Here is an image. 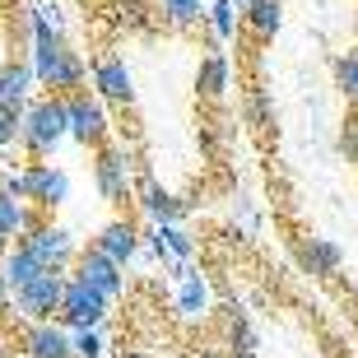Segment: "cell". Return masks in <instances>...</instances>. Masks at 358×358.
Wrapping results in <instances>:
<instances>
[{
	"label": "cell",
	"mask_w": 358,
	"mask_h": 358,
	"mask_svg": "<svg viewBox=\"0 0 358 358\" xmlns=\"http://www.w3.org/2000/svg\"><path fill=\"white\" fill-rule=\"evenodd\" d=\"M28 61H33L38 89H52V93H61V98L89 84V66H84V56L66 42V33L28 42Z\"/></svg>",
	"instance_id": "cell-1"
},
{
	"label": "cell",
	"mask_w": 358,
	"mask_h": 358,
	"mask_svg": "<svg viewBox=\"0 0 358 358\" xmlns=\"http://www.w3.org/2000/svg\"><path fill=\"white\" fill-rule=\"evenodd\" d=\"M70 135L66 121V98L52 93V98H28L24 103V131H19V145H24L28 159H52V149Z\"/></svg>",
	"instance_id": "cell-2"
},
{
	"label": "cell",
	"mask_w": 358,
	"mask_h": 358,
	"mask_svg": "<svg viewBox=\"0 0 358 358\" xmlns=\"http://www.w3.org/2000/svg\"><path fill=\"white\" fill-rule=\"evenodd\" d=\"M66 121H70V140H75V145H84V149L107 145V135H112L107 103L98 98V93H89V89L66 93Z\"/></svg>",
	"instance_id": "cell-3"
},
{
	"label": "cell",
	"mask_w": 358,
	"mask_h": 358,
	"mask_svg": "<svg viewBox=\"0 0 358 358\" xmlns=\"http://www.w3.org/2000/svg\"><path fill=\"white\" fill-rule=\"evenodd\" d=\"M107 312H112V298L107 293H98L93 284H84L80 275L66 279V293H61V326H70V331H93V326H103Z\"/></svg>",
	"instance_id": "cell-4"
},
{
	"label": "cell",
	"mask_w": 358,
	"mask_h": 358,
	"mask_svg": "<svg viewBox=\"0 0 358 358\" xmlns=\"http://www.w3.org/2000/svg\"><path fill=\"white\" fill-rule=\"evenodd\" d=\"M61 293H66V270H42L24 289H14V307L24 321H52L61 312Z\"/></svg>",
	"instance_id": "cell-5"
},
{
	"label": "cell",
	"mask_w": 358,
	"mask_h": 358,
	"mask_svg": "<svg viewBox=\"0 0 358 358\" xmlns=\"http://www.w3.org/2000/svg\"><path fill=\"white\" fill-rule=\"evenodd\" d=\"M19 177H24V200L38 210H56L70 200V177L61 168H52L47 159H28V168Z\"/></svg>",
	"instance_id": "cell-6"
},
{
	"label": "cell",
	"mask_w": 358,
	"mask_h": 358,
	"mask_svg": "<svg viewBox=\"0 0 358 358\" xmlns=\"http://www.w3.org/2000/svg\"><path fill=\"white\" fill-rule=\"evenodd\" d=\"M131 154L126 145H98V163H93V182L103 191V200L121 205V200H131Z\"/></svg>",
	"instance_id": "cell-7"
},
{
	"label": "cell",
	"mask_w": 358,
	"mask_h": 358,
	"mask_svg": "<svg viewBox=\"0 0 358 358\" xmlns=\"http://www.w3.org/2000/svg\"><path fill=\"white\" fill-rule=\"evenodd\" d=\"M19 242H24V247L38 256L47 270H66L70 261H75V238H70L61 224H42V219H38V224L28 228Z\"/></svg>",
	"instance_id": "cell-8"
},
{
	"label": "cell",
	"mask_w": 358,
	"mask_h": 358,
	"mask_svg": "<svg viewBox=\"0 0 358 358\" xmlns=\"http://www.w3.org/2000/svg\"><path fill=\"white\" fill-rule=\"evenodd\" d=\"M93 80V93L112 107H131L135 103V80H131V66L121 61V56H98L89 70Z\"/></svg>",
	"instance_id": "cell-9"
},
{
	"label": "cell",
	"mask_w": 358,
	"mask_h": 358,
	"mask_svg": "<svg viewBox=\"0 0 358 358\" xmlns=\"http://www.w3.org/2000/svg\"><path fill=\"white\" fill-rule=\"evenodd\" d=\"M75 275H80L84 284H93L98 293H107V298H121V289H126V275H121V266L112 261V256H103L98 247H89V252L75 256Z\"/></svg>",
	"instance_id": "cell-10"
},
{
	"label": "cell",
	"mask_w": 358,
	"mask_h": 358,
	"mask_svg": "<svg viewBox=\"0 0 358 358\" xmlns=\"http://www.w3.org/2000/svg\"><path fill=\"white\" fill-rule=\"evenodd\" d=\"M24 349L28 358H75V335L56 321H28Z\"/></svg>",
	"instance_id": "cell-11"
},
{
	"label": "cell",
	"mask_w": 358,
	"mask_h": 358,
	"mask_svg": "<svg viewBox=\"0 0 358 358\" xmlns=\"http://www.w3.org/2000/svg\"><path fill=\"white\" fill-rule=\"evenodd\" d=\"M33 89H38L33 61H28V56H5V61H0V98L24 107L28 98H33Z\"/></svg>",
	"instance_id": "cell-12"
},
{
	"label": "cell",
	"mask_w": 358,
	"mask_h": 358,
	"mask_svg": "<svg viewBox=\"0 0 358 358\" xmlns=\"http://www.w3.org/2000/svg\"><path fill=\"white\" fill-rule=\"evenodd\" d=\"M33 224H38V210H28L24 196H14V191H5V186H0V247L19 242Z\"/></svg>",
	"instance_id": "cell-13"
},
{
	"label": "cell",
	"mask_w": 358,
	"mask_h": 358,
	"mask_svg": "<svg viewBox=\"0 0 358 358\" xmlns=\"http://www.w3.org/2000/svg\"><path fill=\"white\" fill-rule=\"evenodd\" d=\"M93 247H98L103 256H112L117 266H126V261L140 252V233H135V224H126V219H112V224L93 238Z\"/></svg>",
	"instance_id": "cell-14"
},
{
	"label": "cell",
	"mask_w": 358,
	"mask_h": 358,
	"mask_svg": "<svg viewBox=\"0 0 358 358\" xmlns=\"http://www.w3.org/2000/svg\"><path fill=\"white\" fill-rule=\"evenodd\" d=\"M228 80H233V70H228V56L224 52H210L205 61H200L196 89H200L205 103H224V98H228Z\"/></svg>",
	"instance_id": "cell-15"
},
{
	"label": "cell",
	"mask_w": 358,
	"mask_h": 358,
	"mask_svg": "<svg viewBox=\"0 0 358 358\" xmlns=\"http://www.w3.org/2000/svg\"><path fill=\"white\" fill-rule=\"evenodd\" d=\"M242 24H247V33L256 42H270L279 33V24H284V0H247Z\"/></svg>",
	"instance_id": "cell-16"
},
{
	"label": "cell",
	"mask_w": 358,
	"mask_h": 358,
	"mask_svg": "<svg viewBox=\"0 0 358 358\" xmlns=\"http://www.w3.org/2000/svg\"><path fill=\"white\" fill-rule=\"evenodd\" d=\"M140 210L154 219V224H182L186 219V205L177 196H168L163 186H154V182H140Z\"/></svg>",
	"instance_id": "cell-17"
},
{
	"label": "cell",
	"mask_w": 358,
	"mask_h": 358,
	"mask_svg": "<svg viewBox=\"0 0 358 358\" xmlns=\"http://www.w3.org/2000/svg\"><path fill=\"white\" fill-rule=\"evenodd\" d=\"M0 270H5V284H10V293H14V289H24V284H28L33 275H42L47 266H42L38 256L28 252L24 242H14L10 252H5V261H0Z\"/></svg>",
	"instance_id": "cell-18"
},
{
	"label": "cell",
	"mask_w": 358,
	"mask_h": 358,
	"mask_svg": "<svg viewBox=\"0 0 358 358\" xmlns=\"http://www.w3.org/2000/svg\"><path fill=\"white\" fill-rule=\"evenodd\" d=\"M159 14L168 28L186 33V28H196L205 19V0H159Z\"/></svg>",
	"instance_id": "cell-19"
},
{
	"label": "cell",
	"mask_w": 358,
	"mask_h": 358,
	"mask_svg": "<svg viewBox=\"0 0 358 358\" xmlns=\"http://www.w3.org/2000/svg\"><path fill=\"white\" fill-rule=\"evenodd\" d=\"M298 261H303V270H312V275H335V266H340V252H335L326 238H312V242H303Z\"/></svg>",
	"instance_id": "cell-20"
},
{
	"label": "cell",
	"mask_w": 358,
	"mask_h": 358,
	"mask_svg": "<svg viewBox=\"0 0 358 358\" xmlns=\"http://www.w3.org/2000/svg\"><path fill=\"white\" fill-rule=\"evenodd\" d=\"M154 252L159 256H177V261H191V256H196V242L186 238L177 224H159L154 228Z\"/></svg>",
	"instance_id": "cell-21"
},
{
	"label": "cell",
	"mask_w": 358,
	"mask_h": 358,
	"mask_svg": "<svg viewBox=\"0 0 358 358\" xmlns=\"http://www.w3.org/2000/svg\"><path fill=\"white\" fill-rule=\"evenodd\" d=\"M238 5L233 0H210V10H205V19H210V33H214V42H228L233 33H238Z\"/></svg>",
	"instance_id": "cell-22"
},
{
	"label": "cell",
	"mask_w": 358,
	"mask_h": 358,
	"mask_svg": "<svg viewBox=\"0 0 358 358\" xmlns=\"http://www.w3.org/2000/svg\"><path fill=\"white\" fill-rule=\"evenodd\" d=\"M182 275V317H200L205 312V303H210V289H205V279L200 275H191V270H177Z\"/></svg>",
	"instance_id": "cell-23"
},
{
	"label": "cell",
	"mask_w": 358,
	"mask_h": 358,
	"mask_svg": "<svg viewBox=\"0 0 358 358\" xmlns=\"http://www.w3.org/2000/svg\"><path fill=\"white\" fill-rule=\"evenodd\" d=\"M19 131H24V107L0 98V149L19 145Z\"/></svg>",
	"instance_id": "cell-24"
},
{
	"label": "cell",
	"mask_w": 358,
	"mask_h": 358,
	"mask_svg": "<svg viewBox=\"0 0 358 358\" xmlns=\"http://www.w3.org/2000/svg\"><path fill=\"white\" fill-rule=\"evenodd\" d=\"M335 84H340V93H345L349 103H358V52L335 61Z\"/></svg>",
	"instance_id": "cell-25"
},
{
	"label": "cell",
	"mask_w": 358,
	"mask_h": 358,
	"mask_svg": "<svg viewBox=\"0 0 358 358\" xmlns=\"http://www.w3.org/2000/svg\"><path fill=\"white\" fill-rule=\"evenodd\" d=\"M103 354V335H98V326L93 331H75V358H98Z\"/></svg>",
	"instance_id": "cell-26"
},
{
	"label": "cell",
	"mask_w": 358,
	"mask_h": 358,
	"mask_svg": "<svg viewBox=\"0 0 358 358\" xmlns=\"http://www.w3.org/2000/svg\"><path fill=\"white\" fill-rule=\"evenodd\" d=\"M247 121L266 126V89H247Z\"/></svg>",
	"instance_id": "cell-27"
},
{
	"label": "cell",
	"mask_w": 358,
	"mask_h": 358,
	"mask_svg": "<svg viewBox=\"0 0 358 358\" xmlns=\"http://www.w3.org/2000/svg\"><path fill=\"white\" fill-rule=\"evenodd\" d=\"M340 149L349 154V163H358V117L345 121V135H340Z\"/></svg>",
	"instance_id": "cell-28"
},
{
	"label": "cell",
	"mask_w": 358,
	"mask_h": 358,
	"mask_svg": "<svg viewBox=\"0 0 358 358\" xmlns=\"http://www.w3.org/2000/svg\"><path fill=\"white\" fill-rule=\"evenodd\" d=\"M10 307V284H5V270H0V312Z\"/></svg>",
	"instance_id": "cell-29"
},
{
	"label": "cell",
	"mask_w": 358,
	"mask_h": 358,
	"mask_svg": "<svg viewBox=\"0 0 358 358\" xmlns=\"http://www.w3.org/2000/svg\"><path fill=\"white\" fill-rule=\"evenodd\" d=\"M233 5H238V10H247V0H233Z\"/></svg>",
	"instance_id": "cell-30"
},
{
	"label": "cell",
	"mask_w": 358,
	"mask_h": 358,
	"mask_svg": "<svg viewBox=\"0 0 358 358\" xmlns=\"http://www.w3.org/2000/svg\"><path fill=\"white\" fill-rule=\"evenodd\" d=\"M121 358H145V354H121Z\"/></svg>",
	"instance_id": "cell-31"
},
{
	"label": "cell",
	"mask_w": 358,
	"mask_h": 358,
	"mask_svg": "<svg viewBox=\"0 0 358 358\" xmlns=\"http://www.w3.org/2000/svg\"><path fill=\"white\" fill-rule=\"evenodd\" d=\"M354 33H358V19H354Z\"/></svg>",
	"instance_id": "cell-32"
},
{
	"label": "cell",
	"mask_w": 358,
	"mask_h": 358,
	"mask_svg": "<svg viewBox=\"0 0 358 358\" xmlns=\"http://www.w3.org/2000/svg\"><path fill=\"white\" fill-rule=\"evenodd\" d=\"M210 358H219V354H210Z\"/></svg>",
	"instance_id": "cell-33"
},
{
	"label": "cell",
	"mask_w": 358,
	"mask_h": 358,
	"mask_svg": "<svg viewBox=\"0 0 358 358\" xmlns=\"http://www.w3.org/2000/svg\"><path fill=\"white\" fill-rule=\"evenodd\" d=\"M205 5H210V0H205Z\"/></svg>",
	"instance_id": "cell-34"
}]
</instances>
